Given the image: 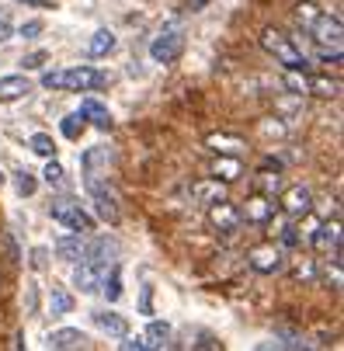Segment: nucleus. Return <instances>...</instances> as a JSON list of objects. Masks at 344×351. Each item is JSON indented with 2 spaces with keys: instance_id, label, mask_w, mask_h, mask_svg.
Instances as JSON below:
<instances>
[{
  "instance_id": "ddd939ff",
  "label": "nucleus",
  "mask_w": 344,
  "mask_h": 351,
  "mask_svg": "<svg viewBox=\"0 0 344 351\" xmlns=\"http://www.w3.org/2000/svg\"><path fill=\"white\" fill-rule=\"evenodd\" d=\"M310 243L320 250V254H334V250H341V219L334 216L330 223H320L310 237Z\"/></svg>"
},
{
  "instance_id": "dca6fc26",
  "label": "nucleus",
  "mask_w": 344,
  "mask_h": 351,
  "mask_svg": "<svg viewBox=\"0 0 344 351\" xmlns=\"http://www.w3.org/2000/svg\"><path fill=\"white\" fill-rule=\"evenodd\" d=\"M94 324H97V330H105L108 337H129V320L122 313H115V310H97Z\"/></svg>"
},
{
  "instance_id": "6e6552de",
  "label": "nucleus",
  "mask_w": 344,
  "mask_h": 351,
  "mask_svg": "<svg viewBox=\"0 0 344 351\" xmlns=\"http://www.w3.org/2000/svg\"><path fill=\"white\" fill-rule=\"evenodd\" d=\"M240 209V219L243 223H254V226H268V223H275V216H278V202L271 195H261V191H254L243 206H236Z\"/></svg>"
},
{
  "instance_id": "39448f33",
  "label": "nucleus",
  "mask_w": 344,
  "mask_h": 351,
  "mask_svg": "<svg viewBox=\"0 0 344 351\" xmlns=\"http://www.w3.org/2000/svg\"><path fill=\"white\" fill-rule=\"evenodd\" d=\"M247 265H251V271H258V275H278V271L285 268V250H282L275 240L254 243V247L247 250Z\"/></svg>"
},
{
  "instance_id": "0eeeda50",
  "label": "nucleus",
  "mask_w": 344,
  "mask_h": 351,
  "mask_svg": "<svg viewBox=\"0 0 344 351\" xmlns=\"http://www.w3.org/2000/svg\"><path fill=\"white\" fill-rule=\"evenodd\" d=\"M278 209L288 219H303L306 213H313V191L306 184H285L278 195Z\"/></svg>"
},
{
  "instance_id": "f8f14e48",
  "label": "nucleus",
  "mask_w": 344,
  "mask_h": 351,
  "mask_svg": "<svg viewBox=\"0 0 344 351\" xmlns=\"http://www.w3.org/2000/svg\"><path fill=\"white\" fill-rule=\"evenodd\" d=\"M84 344H87V334L77 330V327H60L45 337L49 351H84Z\"/></svg>"
},
{
  "instance_id": "f03ea898",
  "label": "nucleus",
  "mask_w": 344,
  "mask_h": 351,
  "mask_svg": "<svg viewBox=\"0 0 344 351\" xmlns=\"http://www.w3.org/2000/svg\"><path fill=\"white\" fill-rule=\"evenodd\" d=\"M261 49H265V53H268L285 73H310V70H313V63L306 60V53L299 49V42L292 38L288 32L275 28V25L261 28Z\"/></svg>"
},
{
  "instance_id": "37998d69",
  "label": "nucleus",
  "mask_w": 344,
  "mask_h": 351,
  "mask_svg": "<svg viewBox=\"0 0 344 351\" xmlns=\"http://www.w3.org/2000/svg\"><path fill=\"white\" fill-rule=\"evenodd\" d=\"M0 184H4V174H0Z\"/></svg>"
},
{
  "instance_id": "79ce46f5",
  "label": "nucleus",
  "mask_w": 344,
  "mask_h": 351,
  "mask_svg": "<svg viewBox=\"0 0 344 351\" xmlns=\"http://www.w3.org/2000/svg\"><path fill=\"white\" fill-rule=\"evenodd\" d=\"M25 4H35V8H49V0H25Z\"/></svg>"
},
{
  "instance_id": "a878e982",
  "label": "nucleus",
  "mask_w": 344,
  "mask_h": 351,
  "mask_svg": "<svg viewBox=\"0 0 344 351\" xmlns=\"http://www.w3.org/2000/svg\"><path fill=\"white\" fill-rule=\"evenodd\" d=\"M282 188H285V181H282L278 171H275V174H271V171H258V191H261V195H271V198H275V195H282Z\"/></svg>"
},
{
  "instance_id": "473e14b6",
  "label": "nucleus",
  "mask_w": 344,
  "mask_h": 351,
  "mask_svg": "<svg viewBox=\"0 0 344 351\" xmlns=\"http://www.w3.org/2000/svg\"><path fill=\"white\" fill-rule=\"evenodd\" d=\"M292 275H296L299 282H313L317 278V261H299L296 268H292Z\"/></svg>"
},
{
  "instance_id": "7ed1b4c3",
  "label": "nucleus",
  "mask_w": 344,
  "mask_h": 351,
  "mask_svg": "<svg viewBox=\"0 0 344 351\" xmlns=\"http://www.w3.org/2000/svg\"><path fill=\"white\" fill-rule=\"evenodd\" d=\"M108 77L94 66H66V70H49L42 73V87L45 90H97L105 87Z\"/></svg>"
},
{
  "instance_id": "e433bc0d",
  "label": "nucleus",
  "mask_w": 344,
  "mask_h": 351,
  "mask_svg": "<svg viewBox=\"0 0 344 351\" xmlns=\"http://www.w3.org/2000/svg\"><path fill=\"white\" fill-rule=\"evenodd\" d=\"M119 351H150L143 344V337H122V348Z\"/></svg>"
},
{
  "instance_id": "aec40b11",
  "label": "nucleus",
  "mask_w": 344,
  "mask_h": 351,
  "mask_svg": "<svg viewBox=\"0 0 344 351\" xmlns=\"http://www.w3.org/2000/svg\"><path fill=\"white\" fill-rule=\"evenodd\" d=\"M240 174H243V164H240V157H216V164H212V178H216V181H223V184H233Z\"/></svg>"
},
{
  "instance_id": "b1692460",
  "label": "nucleus",
  "mask_w": 344,
  "mask_h": 351,
  "mask_svg": "<svg viewBox=\"0 0 344 351\" xmlns=\"http://www.w3.org/2000/svg\"><path fill=\"white\" fill-rule=\"evenodd\" d=\"M323 11L313 4V0H299V4L296 8H292V18H296V25L303 28V32H310L313 25H317V18H320Z\"/></svg>"
},
{
  "instance_id": "cd10ccee",
  "label": "nucleus",
  "mask_w": 344,
  "mask_h": 351,
  "mask_svg": "<svg viewBox=\"0 0 344 351\" xmlns=\"http://www.w3.org/2000/svg\"><path fill=\"white\" fill-rule=\"evenodd\" d=\"M28 146H32V154H38V157H45V160L56 157V143H53V136H45V132H35V136L28 139Z\"/></svg>"
},
{
  "instance_id": "9b49d317",
  "label": "nucleus",
  "mask_w": 344,
  "mask_h": 351,
  "mask_svg": "<svg viewBox=\"0 0 344 351\" xmlns=\"http://www.w3.org/2000/svg\"><path fill=\"white\" fill-rule=\"evenodd\" d=\"M209 223L223 233V237H233V233H240V226H243V219H240V209L230 202H216V206H209Z\"/></svg>"
},
{
  "instance_id": "4be33fe9",
  "label": "nucleus",
  "mask_w": 344,
  "mask_h": 351,
  "mask_svg": "<svg viewBox=\"0 0 344 351\" xmlns=\"http://www.w3.org/2000/svg\"><path fill=\"white\" fill-rule=\"evenodd\" d=\"M306 94H313V97H337L341 84L330 80V77H320V73H306Z\"/></svg>"
},
{
  "instance_id": "a211bd4d",
  "label": "nucleus",
  "mask_w": 344,
  "mask_h": 351,
  "mask_svg": "<svg viewBox=\"0 0 344 351\" xmlns=\"http://www.w3.org/2000/svg\"><path fill=\"white\" fill-rule=\"evenodd\" d=\"M108 53H115V32H112V28H97V32L90 35V42H87V56H90V60H101V56H108Z\"/></svg>"
},
{
  "instance_id": "4c0bfd02",
  "label": "nucleus",
  "mask_w": 344,
  "mask_h": 351,
  "mask_svg": "<svg viewBox=\"0 0 344 351\" xmlns=\"http://www.w3.org/2000/svg\"><path fill=\"white\" fill-rule=\"evenodd\" d=\"M45 258H49V250H45V247H35V250H32V268L42 271V268H45Z\"/></svg>"
},
{
  "instance_id": "7c9ffc66",
  "label": "nucleus",
  "mask_w": 344,
  "mask_h": 351,
  "mask_svg": "<svg viewBox=\"0 0 344 351\" xmlns=\"http://www.w3.org/2000/svg\"><path fill=\"white\" fill-rule=\"evenodd\" d=\"M60 132H63L66 139H80V132H84V119H80V112L66 115V119H63V125H60Z\"/></svg>"
},
{
  "instance_id": "f704fd0d",
  "label": "nucleus",
  "mask_w": 344,
  "mask_h": 351,
  "mask_svg": "<svg viewBox=\"0 0 344 351\" xmlns=\"http://www.w3.org/2000/svg\"><path fill=\"white\" fill-rule=\"evenodd\" d=\"M317 60H320L323 66H341V49H323Z\"/></svg>"
},
{
  "instance_id": "bb28decb",
  "label": "nucleus",
  "mask_w": 344,
  "mask_h": 351,
  "mask_svg": "<svg viewBox=\"0 0 344 351\" xmlns=\"http://www.w3.org/2000/svg\"><path fill=\"white\" fill-rule=\"evenodd\" d=\"M101 292L108 295V303H115V299L122 295V268H119V265L108 268V275H105V282H101Z\"/></svg>"
},
{
  "instance_id": "c9c22d12",
  "label": "nucleus",
  "mask_w": 344,
  "mask_h": 351,
  "mask_svg": "<svg viewBox=\"0 0 344 351\" xmlns=\"http://www.w3.org/2000/svg\"><path fill=\"white\" fill-rule=\"evenodd\" d=\"M45 60H49V56H45V53H42V49H38V53H28V56L21 60V66H25V70H35V66H42Z\"/></svg>"
},
{
  "instance_id": "72a5a7b5",
  "label": "nucleus",
  "mask_w": 344,
  "mask_h": 351,
  "mask_svg": "<svg viewBox=\"0 0 344 351\" xmlns=\"http://www.w3.org/2000/svg\"><path fill=\"white\" fill-rule=\"evenodd\" d=\"M35 188H38V184H35V178H32L28 171H21V174H18V191L28 198V195H35Z\"/></svg>"
},
{
  "instance_id": "1a4fd4ad",
  "label": "nucleus",
  "mask_w": 344,
  "mask_h": 351,
  "mask_svg": "<svg viewBox=\"0 0 344 351\" xmlns=\"http://www.w3.org/2000/svg\"><path fill=\"white\" fill-rule=\"evenodd\" d=\"M49 216H53L56 223H63L70 233H80V237L94 233V219L77 202H53V206H49Z\"/></svg>"
},
{
  "instance_id": "9d476101",
  "label": "nucleus",
  "mask_w": 344,
  "mask_h": 351,
  "mask_svg": "<svg viewBox=\"0 0 344 351\" xmlns=\"http://www.w3.org/2000/svg\"><path fill=\"white\" fill-rule=\"evenodd\" d=\"M310 35H313V42H317L320 49H341V38H344V21H341V14H320L317 25L310 28Z\"/></svg>"
},
{
  "instance_id": "c85d7f7f",
  "label": "nucleus",
  "mask_w": 344,
  "mask_h": 351,
  "mask_svg": "<svg viewBox=\"0 0 344 351\" xmlns=\"http://www.w3.org/2000/svg\"><path fill=\"white\" fill-rule=\"evenodd\" d=\"M49 310H53V317H63L73 310V295L63 292V289H53V295H49Z\"/></svg>"
},
{
  "instance_id": "58836bf2",
  "label": "nucleus",
  "mask_w": 344,
  "mask_h": 351,
  "mask_svg": "<svg viewBox=\"0 0 344 351\" xmlns=\"http://www.w3.org/2000/svg\"><path fill=\"white\" fill-rule=\"evenodd\" d=\"M11 35H14V28H11V18H8L4 11H0V45H4Z\"/></svg>"
},
{
  "instance_id": "2f4dec72",
  "label": "nucleus",
  "mask_w": 344,
  "mask_h": 351,
  "mask_svg": "<svg viewBox=\"0 0 344 351\" xmlns=\"http://www.w3.org/2000/svg\"><path fill=\"white\" fill-rule=\"evenodd\" d=\"M42 178H45V184H63V164L49 160V164H45V171H42Z\"/></svg>"
},
{
  "instance_id": "c756f323",
  "label": "nucleus",
  "mask_w": 344,
  "mask_h": 351,
  "mask_svg": "<svg viewBox=\"0 0 344 351\" xmlns=\"http://www.w3.org/2000/svg\"><path fill=\"white\" fill-rule=\"evenodd\" d=\"M188 351H223V344L209 330H199V334H195V344H188Z\"/></svg>"
},
{
  "instance_id": "20e7f679",
  "label": "nucleus",
  "mask_w": 344,
  "mask_h": 351,
  "mask_svg": "<svg viewBox=\"0 0 344 351\" xmlns=\"http://www.w3.org/2000/svg\"><path fill=\"white\" fill-rule=\"evenodd\" d=\"M84 188H87V195H90L97 216H101L105 223H119L122 213H119V198H115L108 178H105V174H84Z\"/></svg>"
},
{
  "instance_id": "2eb2a0df",
  "label": "nucleus",
  "mask_w": 344,
  "mask_h": 351,
  "mask_svg": "<svg viewBox=\"0 0 344 351\" xmlns=\"http://www.w3.org/2000/svg\"><path fill=\"white\" fill-rule=\"evenodd\" d=\"M53 250H56V258H60V261L77 265V261L84 258V250H87V240H84L80 233H63V237H56Z\"/></svg>"
},
{
  "instance_id": "f3484780",
  "label": "nucleus",
  "mask_w": 344,
  "mask_h": 351,
  "mask_svg": "<svg viewBox=\"0 0 344 351\" xmlns=\"http://www.w3.org/2000/svg\"><path fill=\"white\" fill-rule=\"evenodd\" d=\"M32 90L28 77L25 73H11V77H0V101H21V97Z\"/></svg>"
},
{
  "instance_id": "a19ab883",
  "label": "nucleus",
  "mask_w": 344,
  "mask_h": 351,
  "mask_svg": "<svg viewBox=\"0 0 344 351\" xmlns=\"http://www.w3.org/2000/svg\"><path fill=\"white\" fill-rule=\"evenodd\" d=\"M254 351H285V344H282V341H265V344H258Z\"/></svg>"
},
{
  "instance_id": "4468645a",
  "label": "nucleus",
  "mask_w": 344,
  "mask_h": 351,
  "mask_svg": "<svg viewBox=\"0 0 344 351\" xmlns=\"http://www.w3.org/2000/svg\"><path fill=\"white\" fill-rule=\"evenodd\" d=\"M191 198L199 206H216V202H226V184L223 181H216V178H202V181H195L191 184Z\"/></svg>"
},
{
  "instance_id": "393cba45",
  "label": "nucleus",
  "mask_w": 344,
  "mask_h": 351,
  "mask_svg": "<svg viewBox=\"0 0 344 351\" xmlns=\"http://www.w3.org/2000/svg\"><path fill=\"white\" fill-rule=\"evenodd\" d=\"M112 164V149L108 146H90L84 154V174H97V167H108Z\"/></svg>"
},
{
  "instance_id": "412c9836",
  "label": "nucleus",
  "mask_w": 344,
  "mask_h": 351,
  "mask_svg": "<svg viewBox=\"0 0 344 351\" xmlns=\"http://www.w3.org/2000/svg\"><path fill=\"white\" fill-rule=\"evenodd\" d=\"M219 157H240V149H243V139L240 136H226V132H212L209 139H206Z\"/></svg>"
},
{
  "instance_id": "6ab92c4d",
  "label": "nucleus",
  "mask_w": 344,
  "mask_h": 351,
  "mask_svg": "<svg viewBox=\"0 0 344 351\" xmlns=\"http://www.w3.org/2000/svg\"><path fill=\"white\" fill-rule=\"evenodd\" d=\"M143 344L150 348V351H167V344H171V324L167 320H153L150 327H146Z\"/></svg>"
},
{
  "instance_id": "423d86ee",
  "label": "nucleus",
  "mask_w": 344,
  "mask_h": 351,
  "mask_svg": "<svg viewBox=\"0 0 344 351\" xmlns=\"http://www.w3.org/2000/svg\"><path fill=\"white\" fill-rule=\"evenodd\" d=\"M181 49H184V28H181V25H164V28L157 32L153 45H150V56L167 66V63H174V60L181 56Z\"/></svg>"
},
{
  "instance_id": "ea45409f",
  "label": "nucleus",
  "mask_w": 344,
  "mask_h": 351,
  "mask_svg": "<svg viewBox=\"0 0 344 351\" xmlns=\"http://www.w3.org/2000/svg\"><path fill=\"white\" fill-rule=\"evenodd\" d=\"M42 35V21H28L21 25V38H38Z\"/></svg>"
},
{
  "instance_id": "f257e3e1",
  "label": "nucleus",
  "mask_w": 344,
  "mask_h": 351,
  "mask_svg": "<svg viewBox=\"0 0 344 351\" xmlns=\"http://www.w3.org/2000/svg\"><path fill=\"white\" fill-rule=\"evenodd\" d=\"M115 240H108V237H97L94 243H87V250H84V258L73 265V285L80 289V292H101V282H105V275H108V268H112V261H115Z\"/></svg>"
},
{
  "instance_id": "5701e85b",
  "label": "nucleus",
  "mask_w": 344,
  "mask_h": 351,
  "mask_svg": "<svg viewBox=\"0 0 344 351\" xmlns=\"http://www.w3.org/2000/svg\"><path fill=\"white\" fill-rule=\"evenodd\" d=\"M80 119L90 122V125H97V129H112V115H108V108H105V105H97V101H90V97L80 105Z\"/></svg>"
}]
</instances>
